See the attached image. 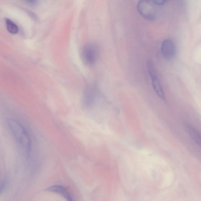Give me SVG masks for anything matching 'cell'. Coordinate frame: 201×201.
Returning a JSON list of instances; mask_svg holds the SVG:
<instances>
[{
	"label": "cell",
	"mask_w": 201,
	"mask_h": 201,
	"mask_svg": "<svg viewBox=\"0 0 201 201\" xmlns=\"http://www.w3.org/2000/svg\"><path fill=\"white\" fill-rule=\"evenodd\" d=\"M7 124L16 141L20 144L29 157L30 154L31 142L27 132L19 121L13 119H8Z\"/></svg>",
	"instance_id": "1"
},
{
	"label": "cell",
	"mask_w": 201,
	"mask_h": 201,
	"mask_svg": "<svg viewBox=\"0 0 201 201\" xmlns=\"http://www.w3.org/2000/svg\"><path fill=\"white\" fill-rule=\"evenodd\" d=\"M157 6L153 0H140L138 4L137 9L139 14L144 18L153 20L157 17Z\"/></svg>",
	"instance_id": "2"
},
{
	"label": "cell",
	"mask_w": 201,
	"mask_h": 201,
	"mask_svg": "<svg viewBox=\"0 0 201 201\" xmlns=\"http://www.w3.org/2000/svg\"><path fill=\"white\" fill-rule=\"evenodd\" d=\"M98 54L97 46L93 44H88L86 45L82 50V60L87 66H93L96 61Z\"/></svg>",
	"instance_id": "3"
},
{
	"label": "cell",
	"mask_w": 201,
	"mask_h": 201,
	"mask_svg": "<svg viewBox=\"0 0 201 201\" xmlns=\"http://www.w3.org/2000/svg\"><path fill=\"white\" fill-rule=\"evenodd\" d=\"M147 67H148L150 75L151 78L154 89L160 98L163 99H164V94L162 86L157 78V72H156L154 66L151 61H148L147 63Z\"/></svg>",
	"instance_id": "4"
},
{
	"label": "cell",
	"mask_w": 201,
	"mask_h": 201,
	"mask_svg": "<svg viewBox=\"0 0 201 201\" xmlns=\"http://www.w3.org/2000/svg\"><path fill=\"white\" fill-rule=\"evenodd\" d=\"M98 92L95 87H88L84 91L83 97V103L85 107H90L95 103L98 97Z\"/></svg>",
	"instance_id": "5"
},
{
	"label": "cell",
	"mask_w": 201,
	"mask_h": 201,
	"mask_svg": "<svg viewBox=\"0 0 201 201\" xmlns=\"http://www.w3.org/2000/svg\"><path fill=\"white\" fill-rule=\"evenodd\" d=\"M161 51L163 56L167 59H172L176 54L175 43L171 39L165 40L163 42Z\"/></svg>",
	"instance_id": "6"
},
{
	"label": "cell",
	"mask_w": 201,
	"mask_h": 201,
	"mask_svg": "<svg viewBox=\"0 0 201 201\" xmlns=\"http://www.w3.org/2000/svg\"><path fill=\"white\" fill-rule=\"evenodd\" d=\"M47 191L57 193L62 196L68 201L73 200L71 194L69 193L66 188L62 185H55L49 187L47 189Z\"/></svg>",
	"instance_id": "7"
},
{
	"label": "cell",
	"mask_w": 201,
	"mask_h": 201,
	"mask_svg": "<svg viewBox=\"0 0 201 201\" xmlns=\"http://www.w3.org/2000/svg\"><path fill=\"white\" fill-rule=\"evenodd\" d=\"M188 134L193 141L201 148V135L193 128L187 127Z\"/></svg>",
	"instance_id": "8"
},
{
	"label": "cell",
	"mask_w": 201,
	"mask_h": 201,
	"mask_svg": "<svg viewBox=\"0 0 201 201\" xmlns=\"http://www.w3.org/2000/svg\"><path fill=\"white\" fill-rule=\"evenodd\" d=\"M5 21L6 28L9 32L13 34H17L19 32V28L15 23L8 18L5 19Z\"/></svg>",
	"instance_id": "9"
},
{
	"label": "cell",
	"mask_w": 201,
	"mask_h": 201,
	"mask_svg": "<svg viewBox=\"0 0 201 201\" xmlns=\"http://www.w3.org/2000/svg\"><path fill=\"white\" fill-rule=\"evenodd\" d=\"M7 184V180L6 178L4 179L1 184V194H2V191L4 190L5 187H6Z\"/></svg>",
	"instance_id": "10"
},
{
	"label": "cell",
	"mask_w": 201,
	"mask_h": 201,
	"mask_svg": "<svg viewBox=\"0 0 201 201\" xmlns=\"http://www.w3.org/2000/svg\"><path fill=\"white\" fill-rule=\"evenodd\" d=\"M153 1L157 6H161L164 4L167 0H153Z\"/></svg>",
	"instance_id": "11"
},
{
	"label": "cell",
	"mask_w": 201,
	"mask_h": 201,
	"mask_svg": "<svg viewBox=\"0 0 201 201\" xmlns=\"http://www.w3.org/2000/svg\"><path fill=\"white\" fill-rule=\"evenodd\" d=\"M28 2H30L31 3H35L37 2V0H26Z\"/></svg>",
	"instance_id": "12"
}]
</instances>
